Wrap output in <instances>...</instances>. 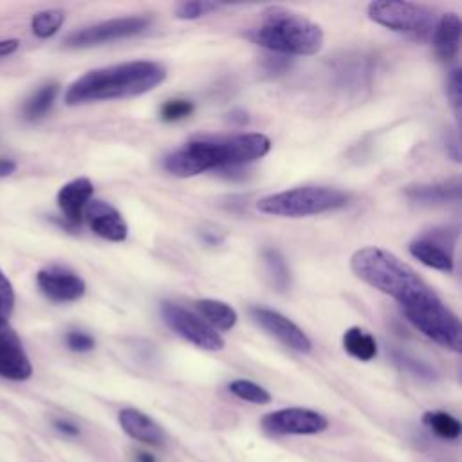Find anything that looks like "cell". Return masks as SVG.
<instances>
[{
    "instance_id": "484cf974",
    "label": "cell",
    "mask_w": 462,
    "mask_h": 462,
    "mask_svg": "<svg viewBox=\"0 0 462 462\" xmlns=\"http://www.w3.org/2000/svg\"><path fill=\"white\" fill-rule=\"evenodd\" d=\"M220 5L217 2L208 0H193V2H180L175 7V16L179 20H197L200 16H206L213 11H217Z\"/></svg>"
},
{
    "instance_id": "8992f818",
    "label": "cell",
    "mask_w": 462,
    "mask_h": 462,
    "mask_svg": "<svg viewBox=\"0 0 462 462\" xmlns=\"http://www.w3.org/2000/svg\"><path fill=\"white\" fill-rule=\"evenodd\" d=\"M366 11L372 22L417 40H431L439 20L431 7L406 0H375Z\"/></svg>"
},
{
    "instance_id": "277c9868",
    "label": "cell",
    "mask_w": 462,
    "mask_h": 462,
    "mask_svg": "<svg viewBox=\"0 0 462 462\" xmlns=\"http://www.w3.org/2000/svg\"><path fill=\"white\" fill-rule=\"evenodd\" d=\"M249 38L273 52L287 56H310L321 51L323 29L307 16L282 5L267 7Z\"/></svg>"
},
{
    "instance_id": "e575fe53",
    "label": "cell",
    "mask_w": 462,
    "mask_h": 462,
    "mask_svg": "<svg viewBox=\"0 0 462 462\" xmlns=\"http://www.w3.org/2000/svg\"><path fill=\"white\" fill-rule=\"evenodd\" d=\"M135 462H157L155 457L152 453H144V451H137L135 453Z\"/></svg>"
},
{
    "instance_id": "9a60e30c",
    "label": "cell",
    "mask_w": 462,
    "mask_h": 462,
    "mask_svg": "<svg viewBox=\"0 0 462 462\" xmlns=\"http://www.w3.org/2000/svg\"><path fill=\"white\" fill-rule=\"evenodd\" d=\"M94 193V184L87 177H78L67 184H63L58 191V208L63 218L70 226H78L83 220V213L87 204L90 202Z\"/></svg>"
},
{
    "instance_id": "f1b7e54d",
    "label": "cell",
    "mask_w": 462,
    "mask_h": 462,
    "mask_svg": "<svg viewBox=\"0 0 462 462\" xmlns=\"http://www.w3.org/2000/svg\"><path fill=\"white\" fill-rule=\"evenodd\" d=\"M65 343L72 352H88L96 346L94 337L83 330H70L65 336Z\"/></svg>"
},
{
    "instance_id": "ffe728a7",
    "label": "cell",
    "mask_w": 462,
    "mask_h": 462,
    "mask_svg": "<svg viewBox=\"0 0 462 462\" xmlns=\"http://www.w3.org/2000/svg\"><path fill=\"white\" fill-rule=\"evenodd\" d=\"M60 92V85L56 81H47L40 88H36L23 103L22 114L27 121L42 119L52 106L56 96Z\"/></svg>"
},
{
    "instance_id": "52a82bcc",
    "label": "cell",
    "mask_w": 462,
    "mask_h": 462,
    "mask_svg": "<svg viewBox=\"0 0 462 462\" xmlns=\"http://www.w3.org/2000/svg\"><path fill=\"white\" fill-rule=\"evenodd\" d=\"M150 23H152V20L148 16L112 18V20L97 22L94 25H88V27L70 32L63 40V43L67 47H94V45H101L106 42L143 34L150 27Z\"/></svg>"
},
{
    "instance_id": "3957f363",
    "label": "cell",
    "mask_w": 462,
    "mask_h": 462,
    "mask_svg": "<svg viewBox=\"0 0 462 462\" xmlns=\"http://www.w3.org/2000/svg\"><path fill=\"white\" fill-rule=\"evenodd\" d=\"M166 67L159 61L137 60L94 69L79 76L65 92L67 105L106 99H125L153 90L166 79Z\"/></svg>"
},
{
    "instance_id": "4fadbf2b",
    "label": "cell",
    "mask_w": 462,
    "mask_h": 462,
    "mask_svg": "<svg viewBox=\"0 0 462 462\" xmlns=\"http://www.w3.org/2000/svg\"><path fill=\"white\" fill-rule=\"evenodd\" d=\"M451 244L453 240H449V233H440L439 229H435L433 236L428 235L410 242L408 251L420 263L442 273H451L455 267L451 251L448 249V245Z\"/></svg>"
},
{
    "instance_id": "ac0fdd59",
    "label": "cell",
    "mask_w": 462,
    "mask_h": 462,
    "mask_svg": "<svg viewBox=\"0 0 462 462\" xmlns=\"http://www.w3.org/2000/svg\"><path fill=\"white\" fill-rule=\"evenodd\" d=\"M406 197L420 206H440L460 199V184L457 180L440 184H419L406 189Z\"/></svg>"
},
{
    "instance_id": "e0dca14e",
    "label": "cell",
    "mask_w": 462,
    "mask_h": 462,
    "mask_svg": "<svg viewBox=\"0 0 462 462\" xmlns=\"http://www.w3.org/2000/svg\"><path fill=\"white\" fill-rule=\"evenodd\" d=\"M460 32H462V22L457 13H444L437 20L431 34V43L442 60L455 58L458 51Z\"/></svg>"
},
{
    "instance_id": "d590c367",
    "label": "cell",
    "mask_w": 462,
    "mask_h": 462,
    "mask_svg": "<svg viewBox=\"0 0 462 462\" xmlns=\"http://www.w3.org/2000/svg\"><path fill=\"white\" fill-rule=\"evenodd\" d=\"M231 119H238L240 123H245V121H247V116H245L244 112H233Z\"/></svg>"
},
{
    "instance_id": "9c48e42d",
    "label": "cell",
    "mask_w": 462,
    "mask_h": 462,
    "mask_svg": "<svg viewBox=\"0 0 462 462\" xmlns=\"http://www.w3.org/2000/svg\"><path fill=\"white\" fill-rule=\"evenodd\" d=\"M260 426L263 431L283 437V435H318L328 428V419L310 408L291 406L269 411L262 417Z\"/></svg>"
},
{
    "instance_id": "603a6c76",
    "label": "cell",
    "mask_w": 462,
    "mask_h": 462,
    "mask_svg": "<svg viewBox=\"0 0 462 462\" xmlns=\"http://www.w3.org/2000/svg\"><path fill=\"white\" fill-rule=\"evenodd\" d=\"M65 22V13L61 9H45L32 16L31 29L38 38H51L60 31Z\"/></svg>"
},
{
    "instance_id": "6da1fadb",
    "label": "cell",
    "mask_w": 462,
    "mask_h": 462,
    "mask_svg": "<svg viewBox=\"0 0 462 462\" xmlns=\"http://www.w3.org/2000/svg\"><path fill=\"white\" fill-rule=\"evenodd\" d=\"M352 273L366 285L393 298L404 318L442 348L460 352L462 328L457 314L393 253L366 245L350 258Z\"/></svg>"
},
{
    "instance_id": "2e32d148",
    "label": "cell",
    "mask_w": 462,
    "mask_h": 462,
    "mask_svg": "<svg viewBox=\"0 0 462 462\" xmlns=\"http://www.w3.org/2000/svg\"><path fill=\"white\" fill-rule=\"evenodd\" d=\"M117 422L121 430L134 440L146 446L159 448L164 444V430L146 413L137 408H123L117 413Z\"/></svg>"
},
{
    "instance_id": "d4e9b609",
    "label": "cell",
    "mask_w": 462,
    "mask_h": 462,
    "mask_svg": "<svg viewBox=\"0 0 462 462\" xmlns=\"http://www.w3.org/2000/svg\"><path fill=\"white\" fill-rule=\"evenodd\" d=\"M263 260L267 265V273L278 291H285L291 285V273L283 260V256L276 249H265Z\"/></svg>"
},
{
    "instance_id": "4dcf8cb0",
    "label": "cell",
    "mask_w": 462,
    "mask_h": 462,
    "mask_svg": "<svg viewBox=\"0 0 462 462\" xmlns=\"http://www.w3.org/2000/svg\"><path fill=\"white\" fill-rule=\"evenodd\" d=\"M395 357L399 359V363L402 365V366H406V368H410L413 374H417V375H426V377H433L435 375V372L428 366V365H424V363H420V361H417V359H411V357H408L406 354H395Z\"/></svg>"
},
{
    "instance_id": "83f0119b",
    "label": "cell",
    "mask_w": 462,
    "mask_h": 462,
    "mask_svg": "<svg viewBox=\"0 0 462 462\" xmlns=\"http://www.w3.org/2000/svg\"><path fill=\"white\" fill-rule=\"evenodd\" d=\"M14 309V289L9 278L0 269V318L7 319Z\"/></svg>"
},
{
    "instance_id": "d6986e66",
    "label": "cell",
    "mask_w": 462,
    "mask_h": 462,
    "mask_svg": "<svg viewBox=\"0 0 462 462\" xmlns=\"http://www.w3.org/2000/svg\"><path fill=\"white\" fill-rule=\"evenodd\" d=\"M197 309L202 314L204 321L215 330H231L238 321L236 310L220 300H211V298L199 300Z\"/></svg>"
},
{
    "instance_id": "d6a6232c",
    "label": "cell",
    "mask_w": 462,
    "mask_h": 462,
    "mask_svg": "<svg viewBox=\"0 0 462 462\" xmlns=\"http://www.w3.org/2000/svg\"><path fill=\"white\" fill-rule=\"evenodd\" d=\"M20 42L16 38H7V40H0V56H9L18 49Z\"/></svg>"
},
{
    "instance_id": "8fae6325",
    "label": "cell",
    "mask_w": 462,
    "mask_h": 462,
    "mask_svg": "<svg viewBox=\"0 0 462 462\" xmlns=\"http://www.w3.org/2000/svg\"><path fill=\"white\" fill-rule=\"evenodd\" d=\"M31 375L32 365L18 334L7 319L0 318V377L9 381H25Z\"/></svg>"
},
{
    "instance_id": "44dd1931",
    "label": "cell",
    "mask_w": 462,
    "mask_h": 462,
    "mask_svg": "<svg viewBox=\"0 0 462 462\" xmlns=\"http://www.w3.org/2000/svg\"><path fill=\"white\" fill-rule=\"evenodd\" d=\"M343 348L348 356L359 361H372L377 356L375 339L359 327H350L343 334Z\"/></svg>"
},
{
    "instance_id": "5bb4252c",
    "label": "cell",
    "mask_w": 462,
    "mask_h": 462,
    "mask_svg": "<svg viewBox=\"0 0 462 462\" xmlns=\"http://www.w3.org/2000/svg\"><path fill=\"white\" fill-rule=\"evenodd\" d=\"M83 218H87L90 229L110 242H123L128 236V226L121 213L105 200H90L85 208Z\"/></svg>"
},
{
    "instance_id": "836d02e7",
    "label": "cell",
    "mask_w": 462,
    "mask_h": 462,
    "mask_svg": "<svg viewBox=\"0 0 462 462\" xmlns=\"http://www.w3.org/2000/svg\"><path fill=\"white\" fill-rule=\"evenodd\" d=\"M14 170H16V162H14L13 159L0 157V179L13 175V173H14Z\"/></svg>"
},
{
    "instance_id": "5b68a950",
    "label": "cell",
    "mask_w": 462,
    "mask_h": 462,
    "mask_svg": "<svg viewBox=\"0 0 462 462\" xmlns=\"http://www.w3.org/2000/svg\"><path fill=\"white\" fill-rule=\"evenodd\" d=\"M348 204V195L328 186H300L267 195L256 202V209L265 215L300 218L339 209Z\"/></svg>"
},
{
    "instance_id": "ba28073f",
    "label": "cell",
    "mask_w": 462,
    "mask_h": 462,
    "mask_svg": "<svg viewBox=\"0 0 462 462\" xmlns=\"http://www.w3.org/2000/svg\"><path fill=\"white\" fill-rule=\"evenodd\" d=\"M161 314L166 325L177 332L186 341L197 345L204 350H222L224 348V337L209 327L202 318L191 314L189 310L182 309L177 303L162 301Z\"/></svg>"
},
{
    "instance_id": "cb8c5ba5",
    "label": "cell",
    "mask_w": 462,
    "mask_h": 462,
    "mask_svg": "<svg viewBox=\"0 0 462 462\" xmlns=\"http://www.w3.org/2000/svg\"><path fill=\"white\" fill-rule=\"evenodd\" d=\"M227 390L240 401L253 402V404H269L273 399L271 393L263 386H260L249 379H235L227 384Z\"/></svg>"
},
{
    "instance_id": "7402d4cb",
    "label": "cell",
    "mask_w": 462,
    "mask_h": 462,
    "mask_svg": "<svg viewBox=\"0 0 462 462\" xmlns=\"http://www.w3.org/2000/svg\"><path fill=\"white\" fill-rule=\"evenodd\" d=\"M422 424L442 440H457L462 433V424L457 417L442 410H430L422 415Z\"/></svg>"
},
{
    "instance_id": "7a4b0ae2",
    "label": "cell",
    "mask_w": 462,
    "mask_h": 462,
    "mask_svg": "<svg viewBox=\"0 0 462 462\" xmlns=\"http://www.w3.org/2000/svg\"><path fill=\"white\" fill-rule=\"evenodd\" d=\"M271 150V139L263 134H236L224 137H197L170 152L162 166L179 179L200 175L208 170L236 168L262 159Z\"/></svg>"
},
{
    "instance_id": "1f68e13d",
    "label": "cell",
    "mask_w": 462,
    "mask_h": 462,
    "mask_svg": "<svg viewBox=\"0 0 462 462\" xmlns=\"http://www.w3.org/2000/svg\"><path fill=\"white\" fill-rule=\"evenodd\" d=\"M54 428H56L60 433L67 435V437H78V435H79V428H78L74 422L65 420V419H56V420H54Z\"/></svg>"
},
{
    "instance_id": "30bf717a",
    "label": "cell",
    "mask_w": 462,
    "mask_h": 462,
    "mask_svg": "<svg viewBox=\"0 0 462 462\" xmlns=\"http://www.w3.org/2000/svg\"><path fill=\"white\" fill-rule=\"evenodd\" d=\"M249 314L256 325H260L269 336L276 337L282 345L296 350L300 354H309L312 350L310 337L287 316L278 310L265 307H251Z\"/></svg>"
},
{
    "instance_id": "7c38bea8",
    "label": "cell",
    "mask_w": 462,
    "mask_h": 462,
    "mask_svg": "<svg viewBox=\"0 0 462 462\" xmlns=\"http://www.w3.org/2000/svg\"><path fill=\"white\" fill-rule=\"evenodd\" d=\"M36 282L43 296H47L51 301H56V303L76 301L83 298L87 291L85 282L76 273L60 265H51L38 271Z\"/></svg>"
},
{
    "instance_id": "f546056e",
    "label": "cell",
    "mask_w": 462,
    "mask_h": 462,
    "mask_svg": "<svg viewBox=\"0 0 462 462\" xmlns=\"http://www.w3.org/2000/svg\"><path fill=\"white\" fill-rule=\"evenodd\" d=\"M446 92H448V97H449L455 112L458 114L460 99H462V76H460V69H453L449 72L448 81H446Z\"/></svg>"
},
{
    "instance_id": "4316f807",
    "label": "cell",
    "mask_w": 462,
    "mask_h": 462,
    "mask_svg": "<svg viewBox=\"0 0 462 462\" xmlns=\"http://www.w3.org/2000/svg\"><path fill=\"white\" fill-rule=\"evenodd\" d=\"M193 103L189 99H168L162 106H161V119L166 123H173V121H180L186 119L188 116H191L193 112Z\"/></svg>"
}]
</instances>
